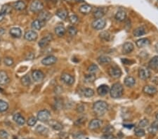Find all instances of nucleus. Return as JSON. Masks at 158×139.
Here are the masks:
<instances>
[{
	"mask_svg": "<svg viewBox=\"0 0 158 139\" xmlns=\"http://www.w3.org/2000/svg\"><path fill=\"white\" fill-rule=\"evenodd\" d=\"M108 105L105 101H98L94 103L93 105V110L96 115H103L108 110Z\"/></svg>",
	"mask_w": 158,
	"mask_h": 139,
	"instance_id": "nucleus-1",
	"label": "nucleus"
},
{
	"mask_svg": "<svg viewBox=\"0 0 158 139\" xmlns=\"http://www.w3.org/2000/svg\"><path fill=\"white\" fill-rule=\"evenodd\" d=\"M124 92L123 86L120 83H115L110 89V96L113 98H119L122 96Z\"/></svg>",
	"mask_w": 158,
	"mask_h": 139,
	"instance_id": "nucleus-2",
	"label": "nucleus"
},
{
	"mask_svg": "<svg viewBox=\"0 0 158 139\" xmlns=\"http://www.w3.org/2000/svg\"><path fill=\"white\" fill-rule=\"evenodd\" d=\"M30 9L33 13L41 12L44 9V4L40 0H34L30 6Z\"/></svg>",
	"mask_w": 158,
	"mask_h": 139,
	"instance_id": "nucleus-3",
	"label": "nucleus"
},
{
	"mask_svg": "<svg viewBox=\"0 0 158 139\" xmlns=\"http://www.w3.org/2000/svg\"><path fill=\"white\" fill-rule=\"evenodd\" d=\"M51 117V113L47 110H41L37 113V119L40 122H48Z\"/></svg>",
	"mask_w": 158,
	"mask_h": 139,
	"instance_id": "nucleus-4",
	"label": "nucleus"
},
{
	"mask_svg": "<svg viewBox=\"0 0 158 139\" xmlns=\"http://www.w3.org/2000/svg\"><path fill=\"white\" fill-rule=\"evenodd\" d=\"M108 74L114 79L120 78L122 75V70L117 66H112L108 69Z\"/></svg>",
	"mask_w": 158,
	"mask_h": 139,
	"instance_id": "nucleus-5",
	"label": "nucleus"
},
{
	"mask_svg": "<svg viewBox=\"0 0 158 139\" xmlns=\"http://www.w3.org/2000/svg\"><path fill=\"white\" fill-rule=\"evenodd\" d=\"M105 25H106V21L105 19L103 18L96 19L92 23V28L96 30H101L105 28Z\"/></svg>",
	"mask_w": 158,
	"mask_h": 139,
	"instance_id": "nucleus-6",
	"label": "nucleus"
},
{
	"mask_svg": "<svg viewBox=\"0 0 158 139\" xmlns=\"http://www.w3.org/2000/svg\"><path fill=\"white\" fill-rule=\"evenodd\" d=\"M61 79L65 84L69 85V86L72 85L74 82V77H72L71 74H68V73H63L61 74Z\"/></svg>",
	"mask_w": 158,
	"mask_h": 139,
	"instance_id": "nucleus-7",
	"label": "nucleus"
},
{
	"mask_svg": "<svg viewBox=\"0 0 158 139\" xmlns=\"http://www.w3.org/2000/svg\"><path fill=\"white\" fill-rule=\"evenodd\" d=\"M32 77L36 82H41L44 78V74L40 70H35L32 72Z\"/></svg>",
	"mask_w": 158,
	"mask_h": 139,
	"instance_id": "nucleus-8",
	"label": "nucleus"
},
{
	"mask_svg": "<svg viewBox=\"0 0 158 139\" xmlns=\"http://www.w3.org/2000/svg\"><path fill=\"white\" fill-rule=\"evenodd\" d=\"M37 37H38V34L34 30H29L26 32L24 35L25 40L29 42H34L36 41Z\"/></svg>",
	"mask_w": 158,
	"mask_h": 139,
	"instance_id": "nucleus-9",
	"label": "nucleus"
},
{
	"mask_svg": "<svg viewBox=\"0 0 158 139\" xmlns=\"http://www.w3.org/2000/svg\"><path fill=\"white\" fill-rule=\"evenodd\" d=\"M103 122L101 120L98 119H93L89 122V128L92 131H94V130L98 129L102 126Z\"/></svg>",
	"mask_w": 158,
	"mask_h": 139,
	"instance_id": "nucleus-10",
	"label": "nucleus"
},
{
	"mask_svg": "<svg viewBox=\"0 0 158 139\" xmlns=\"http://www.w3.org/2000/svg\"><path fill=\"white\" fill-rule=\"evenodd\" d=\"M52 40H53V36L51 35H47L46 37H43L42 39H41V40L39 42L38 45L41 48L46 47V46H47L49 44H50V42L52 41Z\"/></svg>",
	"mask_w": 158,
	"mask_h": 139,
	"instance_id": "nucleus-11",
	"label": "nucleus"
},
{
	"mask_svg": "<svg viewBox=\"0 0 158 139\" xmlns=\"http://www.w3.org/2000/svg\"><path fill=\"white\" fill-rule=\"evenodd\" d=\"M56 61H57V58L54 56H48L43 58L41 61V63L46 66H49V65H52L56 63Z\"/></svg>",
	"mask_w": 158,
	"mask_h": 139,
	"instance_id": "nucleus-12",
	"label": "nucleus"
},
{
	"mask_svg": "<svg viewBox=\"0 0 158 139\" xmlns=\"http://www.w3.org/2000/svg\"><path fill=\"white\" fill-rule=\"evenodd\" d=\"M138 76L140 79L143 80H146L148 79L150 76V70L145 68H141L138 70Z\"/></svg>",
	"mask_w": 158,
	"mask_h": 139,
	"instance_id": "nucleus-13",
	"label": "nucleus"
},
{
	"mask_svg": "<svg viewBox=\"0 0 158 139\" xmlns=\"http://www.w3.org/2000/svg\"><path fill=\"white\" fill-rule=\"evenodd\" d=\"M10 79L7 72L4 70H0V84L6 85L9 83Z\"/></svg>",
	"mask_w": 158,
	"mask_h": 139,
	"instance_id": "nucleus-14",
	"label": "nucleus"
},
{
	"mask_svg": "<svg viewBox=\"0 0 158 139\" xmlns=\"http://www.w3.org/2000/svg\"><path fill=\"white\" fill-rule=\"evenodd\" d=\"M110 88L108 85L102 84L99 86L97 89V93L99 96H104L107 95L108 93H110Z\"/></svg>",
	"mask_w": 158,
	"mask_h": 139,
	"instance_id": "nucleus-15",
	"label": "nucleus"
},
{
	"mask_svg": "<svg viewBox=\"0 0 158 139\" xmlns=\"http://www.w3.org/2000/svg\"><path fill=\"white\" fill-rule=\"evenodd\" d=\"M143 92L145 94H147L149 96H153L157 93V88L155 86H150V85H146L143 89Z\"/></svg>",
	"mask_w": 158,
	"mask_h": 139,
	"instance_id": "nucleus-16",
	"label": "nucleus"
},
{
	"mask_svg": "<svg viewBox=\"0 0 158 139\" xmlns=\"http://www.w3.org/2000/svg\"><path fill=\"white\" fill-rule=\"evenodd\" d=\"M134 46L132 42H126L122 46V52L124 54H128L134 51Z\"/></svg>",
	"mask_w": 158,
	"mask_h": 139,
	"instance_id": "nucleus-17",
	"label": "nucleus"
},
{
	"mask_svg": "<svg viewBox=\"0 0 158 139\" xmlns=\"http://www.w3.org/2000/svg\"><path fill=\"white\" fill-rule=\"evenodd\" d=\"M44 25H45V22L42 21L40 19H36V20H33L32 23H31V27L35 30H40Z\"/></svg>",
	"mask_w": 158,
	"mask_h": 139,
	"instance_id": "nucleus-18",
	"label": "nucleus"
},
{
	"mask_svg": "<svg viewBox=\"0 0 158 139\" xmlns=\"http://www.w3.org/2000/svg\"><path fill=\"white\" fill-rule=\"evenodd\" d=\"M13 8L16 9V11H23L26 8V4L25 3V1H22V0H19V1H17L13 3Z\"/></svg>",
	"mask_w": 158,
	"mask_h": 139,
	"instance_id": "nucleus-19",
	"label": "nucleus"
},
{
	"mask_svg": "<svg viewBox=\"0 0 158 139\" xmlns=\"http://www.w3.org/2000/svg\"><path fill=\"white\" fill-rule=\"evenodd\" d=\"M105 9L103 8H98L93 11V16L96 19H99V18H102L105 15Z\"/></svg>",
	"mask_w": 158,
	"mask_h": 139,
	"instance_id": "nucleus-20",
	"label": "nucleus"
},
{
	"mask_svg": "<svg viewBox=\"0 0 158 139\" xmlns=\"http://www.w3.org/2000/svg\"><path fill=\"white\" fill-rule=\"evenodd\" d=\"M51 18V14L49 11H41V12H40V14H39V19L40 20L46 23V21H48Z\"/></svg>",
	"mask_w": 158,
	"mask_h": 139,
	"instance_id": "nucleus-21",
	"label": "nucleus"
},
{
	"mask_svg": "<svg viewBox=\"0 0 158 139\" xmlns=\"http://www.w3.org/2000/svg\"><path fill=\"white\" fill-rule=\"evenodd\" d=\"M13 120L15 121V122H16V123H17L18 125L22 126V125H25V118L23 117L22 116L20 113H16V114L13 115Z\"/></svg>",
	"mask_w": 158,
	"mask_h": 139,
	"instance_id": "nucleus-22",
	"label": "nucleus"
},
{
	"mask_svg": "<svg viewBox=\"0 0 158 139\" xmlns=\"http://www.w3.org/2000/svg\"><path fill=\"white\" fill-rule=\"evenodd\" d=\"M49 124L52 128L54 130L56 131H61L63 128V125L62 124H61L60 122H58V121L54 120V119H51V120L49 121Z\"/></svg>",
	"mask_w": 158,
	"mask_h": 139,
	"instance_id": "nucleus-23",
	"label": "nucleus"
},
{
	"mask_svg": "<svg viewBox=\"0 0 158 139\" xmlns=\"http://www.w3.org/2000/svg\"><path fill=\"white\" fill-rule=\"evenodd\" d=\"M9 33L14 38H20L22 35V31L19 28H12L10 30Z\"/></svg>",
	"mask_w": 158,
	"mask_h": 139,
	"instance_id": "nucleus-24",
	"label": "nucleus"
},
{
	"mask_svg": "<svg viewBox=\"0 0 158 139\" xmlns=\"http://www.w3.org/2000/svg\"><path fill=\"white\" fill-rule=\"evenodd\" d=\"M12 9L13 7H11L10 4H4V5H3L2 7H1L0 13H1L3 16H6V15L10 14V13L12 12Z\"/></svg>",
	"mask_w": 158,
	"mask_h": 139,
	"instance_id": "nucleus-25",
	"label": "nucleus"
},
{
	"mask_svg": "<svg viewBox=\"0 0 158 139\" xmlns=\"http://www.w3.org/2000/svg\"><path fill=\"white\" fill-rule=\"evenodd\" d=\"M136 44L138 48H143L145 46H148L150 44V40L147 38H141L137 40Z\"/></svg>",
	"mask_w": 158,
	"mask_h": 139,
	"instance_id": "nucleus-26",
	"label": "nucleus"
},
{
	"mask_svg": "<svg viewBox=\"0 0 158 139\" xmlns=\"http://www.w3.org/2000/svg\"><path fill=\"white\" fill-rule=\"evenodd\" d=\"M79 11L83 14H89L92 11V7L89 4H83L80 7Z\"/></svg>",
	"mask_w": 158,
	"mask_h": 139,
	"instance_id": "nucleus-27",
	"label": "nucleus"
},
{
	"mask_svg": "<svg viewBox=\"0 0 158 139\" xmlns=\"http://www.w3.org/2000/svg\"><path fill=\"white\" fill-rule=\"evenodd\" d=\"M147 131H148L149 134H152V135H155L157 134L158 131V121L153 122V124L147 128Z\"/></svg>",
	"mask_w": 158,
	"mask_h": 139,
	"instance_id": "nucleus-28",
	"label": "nucleus"
},
{
	"mask_svg": "<svg viewBox=\"0 0 158 139\" xmlns=\"http://www.w3.org/2000/svg\"><path fill=\"white\" fill-rule=\"evenodd\" d=\"M146 33V30L144 27L141 26L135 29L133 32V35L134 37H141V36L144 35Z\"/></svg>",
	"mask_w": 158,
	"mask_h": 139,
	"instance_id": "nucleus-29",
	"label": "nucleus"
},
{
	"mask_svg": "<svg viewBox=\"0 0 158 139\" xmlns=\"http://www.w3.org/2000/svg\"><path fill=\"white\" fill-rule=\"evenodd\" d=\"M115 18L117 20L120 22H122L124 20H125L126 18V12L122 11V10H120L116 13L115 16Z\"/></svg>",
	"mask_w": 158,
	"mask_h": 139,
	"instance_id": "nucleus-30",
	"label": "nucleus"
},
{
	"mask_svg": "<svg viewBox=\"0 0 158 139\" xmlns=\"http://www.w3.org/2000/svg\"><path fill=\"white\" fill-rule=\"evenodd\" d=\"M149 68L153 70H158V56H155L149 61Z\"/></svg>",
	"mask_w": 158,
	"mask_h": 139,
	"instance_id": "nucleus-31",
	"label": "nucleus"
},
{
	"mask_svg": "<svg viewBox=\"0 0 158 139\" xmlns=\"http://www.w3.org/2000/svg\"><path fill=\"white\" fill-rule=\"evenodd\" d=\"M98 63L101 65H105V64L110 63L112 61V59L109 56H101L98 58L97 59Z\"/></svg>",
	"mask_w": 158,
	"mask_h": 139,
	"instance_id": "nucleus-32",
	"label": "nucleus"
},
{
	"mask_svg": "<svg viewBox=\"0 0 158 139\" xmlns=\"http://www.w3.org/2000/svg\"><path fill=\"white\" fill-rule=\"evenodd\" d=\"M35 131H36L38 134H41V135H44V136H47L49 133L48 128L41 125H38V126H37L36 128H35Z\"/></svg>",
	"mask_w": 158,
	"mask_h": 139,
	"instance_id": "nucleus-33",
	"label": "nucleus"
},
{
	"mask_svg": "<svg viewBox=\"0 0 158 139\" xmlns=\"http://www.w3.org/2000/svg\"><path fill=\"white\" fill-rule=\"evenodd\" d=\"M56 15L59 18L62 19V20H65V19L67 18V17H68V13L66 10L61 9H59L56 12Z\"/></svg>",
	"mask_w": 158,
	"mask_h": 139,
	"instance_id": "nucleus-34",
	"label": "nucleus"
},
{
	"mask_svg": "<svg viewBox=\"0 0 158 139\" xmlns=\"http://www.w3.org/2000/svg\"><path fill=\"white\" fill-rule=\"evenodd\" d=\"M65 32H66L65 28L61 25H59L55 28V33L58 37H63L65 34Z\"/></svg>",
	"mask_w": 158,
	"mask_h": 139,
	"instance_id": "nucleus-35",
	"label": "nucleus"
},
{
	"mask_svg": "<svg viewBox=\"0 0 158 139\" xmlns=\"http://www.w3.org/2000/svg\"><path fill=\"white\" fill-rule=\"evenodd\" d=\"M136 83V80L134 77L131 76H128L124 79V84L128 87H132Z\"/></svg>",
	"mask_w": 158,
	"mask_h": 139,
	"instance_id": "nucleus-36",
	"label": "nucleus"
},
{
	"mask_svg": "<svg viewBox=\"0 0 158 139\" xmlns=\"http://www.w3.org/2000/svg\"><path fill=\"white\" fill-rule=\"evenodd\" d=\"M99 37L101 40L106 42L110 41L111 40V35H110V32H108V31H102L99 34Z\"/></svg>",
	"mask_w": 158,
	"mask_h": 139,
	"instance_id": "nucleus-37",
	"label": "nucleus"
},
{
	"mask_svg": "<svg viewBox=\"0 0 158 139\" xmlns=\"http://www.w3.org/2000/svg\"><path fill=\"white\" fill-rule=\"evenodd\" d=\"M21 83L24 86H30L31 84V79L30 77V76L28 74H26V75L23 76V77L21 78Z\"/></svg>",
	"mask_w": 158,
	"mask_h": 139,
	"instance_id": "nucleus-38",
	"label": "nucleus"
},
{
	"mask_svg": "<svg viewBox=\"0 0 158 139\" xmlns=\"http://www.w3.org/2000/svg\"><path fill=\"white\" fill-rule=\"evenodd\" d=\"M82 93L83 95L86 97V98H90V97H92L94 95V91L92 89H90V88H86V89H84L82 91Z\"/></svg>",
	"mask_w": 158,
	"mask_h": 139,
	"instance_id": "nucleus-39",
	"label": "nucleus"
},
{
	"mask_svg": "<svg viewBox=\"0 0 158 139\" xmlns=\"http://www.w3.org/2000/svg\"><path fill=\"white\" fill-rule=\"evenodd\" d=\"M9 109V104L6 101L0 99V113L6 112Z\"/></svg>",
	"mask_w": 158,
	"mask_h": 139,
	"instance_id": "nucleus-40",
	"label": "nucleus"
},
{
	"mask_svg": "<svg viewBox=\"0 0 158 139\" xmlns=\"http://www.w3.org/2000/svg\"><path fill=\"white\" fill-rule=\"evenodd\" d=\"M98 70H99V68H98V65H96V64H92L88 68V71H89L90 74H94V73L97 72Z\"/></svg>",
	"mask_w": 158,
	"mask_h": 139,
	"instance_id": "nucleus-41",
	"label": "nucleus"
},
{
	"mask_svg": "<svg viewBox=\"0 0 158 139\" xmlns=\"http://www.w3.org/2000/svg\"><path fill=\"white\" fill-rule=\"evenodd\" d=\"M134 133H135V135L138 137H143L144 136L145 134V131H144L142 128H139V127L136 128Z\"/></svg>",
	"mask_w": 158,
	"mask_h": 139,
	"instance_id": "nucleus-42",
	"label": "nucleus"
},
{
	"mask_svg": "<svg viewBox=\"0 0 158 139\" xmlns=\"http://www.w3.org/2000/svg\"><path fill=\"white\" fill-rule=\"evenodd\" d=\"M37 121V118L35 117L32 116L28 119V121H27V124H28V126H35V125H36Z\"/></svg>",
	"mask_w": 158,
	"mask_h": 139,
	"instance_id": "nucleus-43",
	"label": "nucleus"
},
{
	"mask_svg": "<svg viewBox=\"0 0 158 139\" xmlns=\"http://www.w3.org/2000/svg\"><path fill=\"white\" fill-rule=\"evenodd\" d=\"M84 80H85V82H87V83H92V82H94V80H96V76L93 74H86Z\"/></svg>",
	"mask_w": 158,
	"mask_h": 139,
	"instance_id": "nucleus-44",
	"label": "nucleus"
},
{
	"mask_svg": "<svg viewBox=\"0 0 158 139\" xmlns=\"http://www.w3.org/2000/svg\"><path fill=\"white\" fill-rule=\"evenodd\" d=\"M4 63L5 64V65L7 66L10 67V66H12L14 63V61H13V59L11 57H6L4 59Z\"/></svg>",
	"mask_w": 158,
	"mask_h": 139,
	"instance_id": "nucleus-45",
	"label": "nucleus"
},
{
	"mask_svg": "<svg viewBox=\"0 0 158 139\" xmlns=\"http://www.w3.org/2000/svg\"><path fill=\"white\" fill-rule=\"evenodd\" d=\"M115 131V128L113 126H112L111 125H108V126H106L105 128L103 129V132L104 134H112L113 133V131Z\"/></svg>",
	"mask_w": 158,
	"mask_h": 139,
	"instance_id": "nucleus-46",
	"label": "nucleus"
},
{
	"mask_svg": "<svg viewBox=\"0 0 158 139\" xmlns=\"http://www.w3.org/2000/svg\"><path fill=\"white\" fill-rule=\"evenodd\" d=\"M148 125H149V121L147 120V119H144L139 122V123H138V127L143 128L148 126Z\"/></svg>",
	"mask_w": 158,
	"mask_h": 139,
	"instance_id": "nucleus-47",
	"label": "nucleus"
},
{
	"mask_svg": "<svg viewBox=\"0 0 158 139\" xmlns=\"http://www.w3.org/2000/svg\"><path fill=\"white\" fill-rule=\"evenodd\" d=\"M68 32L71 36H75L77 34V29L74 26H70L68 28Z\"/></svg>",
	"mask_w": 158,
	"mask_h": 139,
	"instance_id": "nucleus-48",
	"label": "nucleus"
},
{
	"mask_svg": "<svg viewBox=\"0 0 158 139\" xmlns=\"http://www.w3.org/2000/svg\"><path fill=\"white\" fill-rule=\"evenodd\" d=\"M69 20L72 24H75L78 21V17L76 15L72 14L69 16Z\"/></svg>",
	"mask_w": 158,
	"mask_h": 139,
	"instance_id": "nucleus-49",
	"label": "nucleus"
},
{
	"mask_svg": "<svg viewBox=\"0 0 158 139\" xmlns=\"http://www.w3.org/2000/svg\"><path fill=\"white\" fill-rule=\"evenodd\" d=\"M9 137V134L5 130H0V138L6 139Z\"/></svg>",
	"mask_w": 158,
	"mask_h": 139,
	"instance_id": "nucleus-50",
	"label": "nucleus"
},
{
	"mask_svg": "<svg viewBox=\"0 0 158 139\" xmlns=\"http://www.w3.org/2000/svg\"><path fill=\"white\" fill-rule=\"evenodd\" d=\"M85 121H86L85 117H81L80 118V119H77V120L74 122V125H75L76 126H80V125H82V124H84V122H85Z\"/></svg>",
	"mask_w": 158,
	"mask_h": 139,
	"instance_id": "nucleus-51",
	"label": "nucleus"
},
{
	"mask_svg": "<svg viewBox=\"0 0 158 139\" xmlns=\"http://www.w3.org/2000/svg\"><path fill=\"white\" fill-rule=\"evenodd\" d=\"M101 139H114V136L112 134H105L101 136Z\"/></svg>",
	"mask_w": 158,
	"mask_h": 139,
	"instance_id": "nucleus-52",
	"label": "nucleus"
},
{
	"mask_svg": "<svg viewBox=\"0 0 158 139\" xmlns=\"http://www.w3.org/2000/svg\"><path fill=\"white\" fill-rule=\"evenodd\" d=\"M122 62L124 64H125V65H132V64L134 63V61H130V60H127V59H122Z\"/></svg>",
	"mask_w": 158,
	"mask_h": 139,
	"instance_id": "nucleus-53",
	"label": "nucleus"
},
{
	"mask_svg": "<svg viewBox=\"0 0 158 139\" xmlns=\"http://www.w3.org/2000/svg\"><path fill=\"white\" fill-rule=\"evenodd\" d=\"M77 112H79V113H82V112H84V105H79L77 107Z\"/></svg>",
	"mask_w": 158,
	"mask_h": 139,
	"instance_id": "nucleus-54",
	"label": "nucleus"
},
{
	"mask_svg": "<svg viewBox=\"0 0 158 139\" xmlns=\"http://www.w3.org/2000/svg\"><path fill=\"white\" fill-rule=\"evenodd\" d=\"M4 32H5V30H4V28H0V35H4Z\"/></svg>",
	"mask_w": 158,
	"mask_h": 139,
	"instance_id": "nucleus-55",
	"label": "nucleus"
},
{
	"mask_svg": "<svg viewBox=\"0 0 158 139\" xmlns=\"http://www.w3.org/2000/svg\"><path fill=\"white\" fill-rule=\"evenodd\" d=\"M4 16H3L1 13H0V22L2 21L3 19H4Z\"/></svg>",
	"mask_w": 158,
	"mask_h": 139,
	"instance_id": "nucleus-56",
	"label": "nucleus"
},
{
	"mask_svg": "<svg viewBox=\"0 0 158 139\" xmlns=\"http://www.w3.org/2000/svg\"><path fill=\"white\" fill-rule=\"evenodd\" d=\"M155 50H156V51L158 53V44H157L155 45Z\"/></svg>",
	"mask_w": 158,
	"mask_h": 139,
	"instance_id": "nucleus-57",
	"label": "nucleus"
},
{
	"mask_svg": "<svg viewBox=\"0 0 158 139\" xmlns=\"http://www.w3.org/2000/svg\"><path fill=\"white\" fill-rule=\"evenodd\" d=\"M156 119H157V120L158 121V113H157V115H156Z\"/></svg>",
	"mask_w": 158,
	"mask_h": 139,
	"instance_id": "nucleus-58",
	"label": "nucleus"
},
{
	"mask_svg": "<svg viewBox=\"0 0 158 139\" xmlns=\"http://www.w3.org/2000/svg\"><path fill=\"white\" fill-rule=\"evenodd\" d=\"M114 139H120V138H114Z\"/></svg>",
	"mask_w": 158,
	"mask_h": 139,
	"instance_id": "nucleus-59",
	"label": "nucleus"
},
{
	"mask_svg": "<svg viewBox=\"0 0 158 139\" xmlns=\"http://www.w3.org/2000/svg\"><path fill=\"white\" fill-rule=\"evenodd\" d=\"M0 61H1V58H0Z\"/></svg>",
	"mask_w": 158,
	"mask_h": 139,
	"instance_id": "nucleus-60",
	"label": "nucleus"
}]
</instances>
